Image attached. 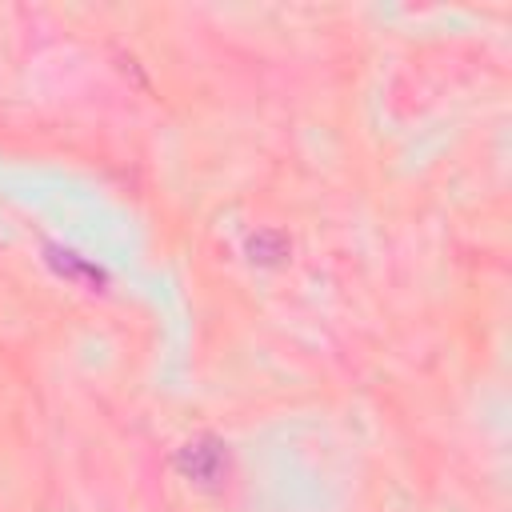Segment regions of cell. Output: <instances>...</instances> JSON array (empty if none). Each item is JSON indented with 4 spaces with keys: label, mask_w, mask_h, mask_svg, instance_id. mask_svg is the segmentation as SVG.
Returning a JSON list of instances; mask_svg holds the SVG:
<instances>
[{
    "label": "cell",
    "mask_w": 512,
    "mask_h": 512,
    "mask_svg": "<svg viewBox=\"0 0 512 512\" xmlns=\"http://www.w3.org/2000/svg\"><path fill=\"white\" fill-rule=\"evenodd\" d=\"M176 472L200 488H220L228 476V448L216 436H192L188 444L176 448Z\"/></svg>",
    "instance_id": "6da1fadb"
},
{
    "label": "cell",
    "mask_w": 512,
    "mask_h": 512,
    "mask_svg": "<svg viewBox=\"0 0 512 512\" xmlns=\"http://www.w3.org/2000/svg\"><path fill=\"white\" fill-rule=\"evenodd\" d=\"M44 256H48V264H52V272H60L64 280H72V284H80V288H104L108 284V276H104V268H96L88 256H80V252H72V248H60V244H48L44 248Z\"/></svg>",
    "instance_id": "7a4b0ae2"
},
{
    "label": "cell",
    "mask_w": 512,
    "mask_h": 512,
    "mask_svg": "<svg viewBox=\"0 0 512 512\" xmlns=\"http://www.w3.org/2000/svg\"><path fill=\"white\" fill-rule=\"evenodd\" d=\"M244 248H248V260H252V264H284L288 252H292L288 236L276 232V228H260V232H252Z\"/></svg>",
    "instance_id": "3957f363"
}]
</instances>
